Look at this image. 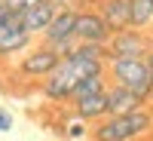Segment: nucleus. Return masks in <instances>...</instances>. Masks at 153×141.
Returning a JSON list of instances; mask_svg holds the SVG:
<instances>
[{
    "label": "nucleus",
    "instance_id": "nucleus-1",
    "mask_svg": "<svg viewBox=\"0 0 153 141\" xmlns=\"http://www.w3.org/2000/svg\"><path fill=\"white\" fill-rule=\"evenodd\" d=\"M95 74H107V61L89 58V55H80L76 49H71L68 55H61L58 68L43 80V95L49 101H58V104L71 101L76 83L86 80V77H95Z\"/></svg>",
    "mask_w": 153,
    "mask_h": 141
},
{
    "label": "nucleus",
    "instance_id": "nucleus-2",
    "mask_svg": "<svg viewBox=\"0 0 153 141\" xmlns=\"http://www.w3.org/2000/svg\"><path fill=\"white\" fill-rule=\"evenodd\" d=\"M153 132V110L150 107H138L132 113H120V117H104L98 120L89 138L92 141H135Z\"/></svg>",
    "mask_w": 153,
    "mask_h": 141
},
{
    "label": "nucleus",
    "instance_id": "nucleus-3",
    "mask_svg": "<svg viewBox=\"0 0 153 141\" xmlns=\"http://www.w3.org/2000/svg\"><path fill=\"white\" fill-rule=\"evenodd\" d=\"M107 74L117 86H126L138 92L141 98H153V71L147 65V58H110Z\"/></svg>",
    "mask_w": 153,
    "mask_h": 141
},
{
    "label": "nucleus",
    "instance_id": "nucleus-4",
    "mask_svg": "<svg viewBox=\"0 0 153 141\" xmlns=\"http://www.w3.org/2000/svg\"><path fill=\"white\" fill-rule=\"evenodd\" d=\"M34 46V37L25 31L22 19L16 12H3L0 16V58H9V55H19V52H28Z\"/></svg>",
    "mask_w": 153,
    "mask_h": 141
},
{
    "label": "nucleus",
    "instance_id": "nucleus-5",
    "mask_svg": "<svg viewBox=\"0 0 153 141\" xmlns=\"http://www.w3.org/2000/svg\"><path fill=\"white\" fill-rule=\"evenodd\" d=\"M74 31H76V9H58V12H55V19L49 22V28L43 31V43H46V46H52L55 52L68 55L71 49L76 46Z\"/></svg>",
    "mask_w": 153,
    "mask_h": 141
},
{
    "label": "nucleus",
    "instance_id": "nucleus-6",
    "mask_svg": "<svg viewBox=\"0 0 153 141\" xmlns=\"http://www.w3.org/2000/svg\"><path fill=\"white\" fill-rule=\"evenodd\" d=\"M58 61H61V52H55L52 46H46V43L43 46H31L19 61V74L31 77V80H46L58 68Z\"/></svg>",
    "mask_w": 153,
    "mask_h": 141
},
{
    "label": "nucleus",
    "instance_id": "nucleus-7",
    "mask_svg": "<svg viewBox=\"0 0 153 141\" xmlns=\"http://www.w3.org/2000/svg\"><path fill=\"white\" fill-rule=\"evenodd\" d=\"M150 46L153 43L147 40L144 31L126 28V31H117L107 40V52H110V58H147Z\"/></svg>",
    "mask_w": 153,
    "mask_h": 141
},
{
    "label": "nucleus",
    "instance_id": "nucleus-8",
    "mask_svg": "<svg viewBox=\"0 0 153 141\" xmlns=\"http://www.w3.org/2000/svg\"><path fill=\"white\" fill-rule=\"evenodd\" d=\"M74 37H76V43H101V46H107L113 31H110V25L104 22V16L98 9H76Z\"/></svg>",
    "mask_w": 153,
    "mask_h": 141
},
{
    "label": "nucleus",
    "instance_id": "nucleus-9",
    "mask_svg": "<svg viewBox=\"0 0 153 141\" xmlns=\"http://www.w3.org/2000/svg\"><path fill=\"white\" fill-rule=\"evenodd\" d=\"M138 107H147V98H141L138 92H132V89H126V86H117V83L107 86V117L132 113Z\"/></svg>",
    "mask_w": 153,
    "mask_h": 141
},
{
    "label": "nucleus",
    "instance_id": "nucleus-10",
    "mask_svg": "<svg viewBox=\"0 0 153 141\" xmlns=\"http://www.w3.org/2000/svg\"><path fill=\"white\" fill-rule=\"evenodd\" d=\"M55 12H58V6L52 3V0H40L37 6H31V9H25L22 12V25H25V31H28L31 37H43V31L49 28V22L55 19Z\"/></svg>",
    "mask_w": 153,
    "mask_h": 141
},
{
    "label": "nucleus",
    "instance_id": "nucleus-11",
    "mask_svg": "<svg viewBox=\"0 0 153 141\" xmlns=\"http://www.w3.org/2000/svg\"><path fill=\"white\" fill-rule=\"evenodd\" d=\"M98 12L104 16V22L110 25L113 34L132 28V0H101Z\"/></svg>",
    "mask_w": 153,
    "mask_h": 141
},
{
    "label": "nucleus",
    "instance_id": "nucleus-12",
    "mask_svg": "<svg viewBox=\"0 0 153 141\" xmlns=\"http://www.w3.org/2000/svg\"><path fill=\"white\" fill-rule=\"evenodd\" d=\"M74 113L86 123H98L107 117V89L104 92H95V95H83V98H74Z\"/></svg>",
    "mask_w": 153,
    "mask_h": 141
},
{
    "label": "nucleus",
    "instance_id": "nucleus-13",
    "mask_svg": "<svg viewBox=\"0 0 153 141\" xmlns=\"http://www.w3.org/2000/svg\"><path fill=\"white\" fill-rule=\"evenodd\" d=\"M153 25V0H132V28H147Z\"/></svg>",
    "mask_w": 153,
    "mask_h": 141
},
{
    "label": "nucleus",
    "instance_id": "nucleus-14",
    "mask_svg": "<svg viewBox=\"0 0 153 141\" xmlns=\"http://www.w3.org/2000/svg\"><path fill=\"white\" fill-rule=\"evenodd\" d=\"M107 89V74H95V77H86V80L76 83L74 89V98H83V95H95V92H104ZM71 98V101H74Z\"/></svg>",
    "mask_w": 153,
    "mask_h": 141
},
{
    "label": "nucleus",
    "instance_id": "nucleus-15",
    "mask_svg": "<svg viewBox=\"0 0 153 141\" xmlns=\"http://www.w3.org/2000/svg\"><path fill=\"white\" fill-rule=\"evenodd\" d=\"M86 135H89V123H86V120H80V117L74 113V117H71V123L65 126V138L80 141V138H86Z\"/></svg>",
    "mask_w": 153,
    "mask_h": 141
},
{
    "label": "nucleus",
    "instance_id": "nucleus-16",
    "mask_svg": "<svg viewBox=\"0 0 153 141\" xmlns=\"http://www.w3.org/2000/svg\"><path fill=\"white\" fill-rule=\"evenodd\" d=\"M3 3H6V9H9V12H16V16H22L25 9L37 6V3H40V0H3Z\"/></svg>",
    "mask_w": 153,
    "mask_h": 141
},
{
    "label": "nucleus",
    "instance_id": "nucleus-17",
    "mask_svg": "<svg viewBox=\"0 0 153 141\" xmlns=\"http://www.w3.org/2000/svg\"><path fill=\"white\" fill-rule=\"evenodd\" d=\"M12 129V113L0 107V132H9Z\"/></svg>",
    "mask_w": 153,
    "mask_h": 141
},
{
    "label": "nucleus",
    "instance_id": "nucleus-18",
    "mask_svg": "<svg viewBox=\"0 0 153 141\" xmlns=\"http://www.w3.org/2000/svg\"><path fill=\"white\" fill-rule=\"evenodd\" d=\"M147 65H150V71H153V46H150V52H147Z\"/></svg>",
    "mask_w": 153,
    "mask_h": 141
},
{
    "label": "nucleus",
    "instance_id": "nucleus-19",
    "mask_svg": "<svg viewBox=\"0 0 153 141\" xmlns=\"http://www.w3.org/2000/svg\"><path fill=\"white\" fill-rule=\"evenodd\" d=\"M135 141H153V138H150V135H144V138H135Z\"/></svg>",
    "mask_w": 153,
    "mask_h": 141
},
{
    "label": "nucleus",
    "instance_id": "nucleus-20",
    "mask_svg": "<svg viewBox=\"0 0 153 141\" xmlns=\"http://www.w3.org/2000/svg\"><path fill=\"white\" fill-rule=\"evenodd\" d=\"M150 110H153V107H150Z\"/></svg>",
    "mask_w": 153,
    "mask_h": 141
}]
</instances>
